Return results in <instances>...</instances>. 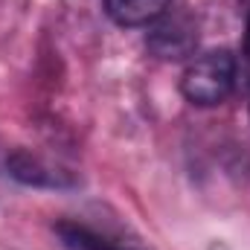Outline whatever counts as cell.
<instances>
[{"mask_svg": "<svg viewBox=\"0 0 250 250\" xmlns=\"http://www.w3.org/2000/svg\"><path fill=\"white\" fill-rule=\"evenodd\" d=\"M236 87V56L230 50H209L192 59L181 76L184 99L198 108L221 105Z\"/></svg>", "mask_w": 250, "mask_h": 250, "instance_id": "1", "label": "cell"}, {"mask_svg": "<svg viewBox=\"0 0 250 250\" xmlns=\"http://www.w3.org/2000/svg\"><path fill=\"white\" fill-rule=\"evenodd\" d=\"M146 47L160 62H181L195 53L198 47V23L187 12H163L157 21H151Z\"/></svg>", "mask_w": 250, "mask_h": 250, "instance_id": "2", "label": "cell"}, {"mask_svg": "<svg viewBox=\"0 0 250 250\" xmlns=\"http://www.w3.org/2000/svg\"><path fill=\"white\" fill-rule=\"evenodd\" d=\"M6 172L23 184V187L35 189H73L79 187V178L73 169H67L62 163H53L50 157L29 151V148H12L6 154Z\"/></svg>", "mask_w": 250, "mask_h": 250, "instance_id": "3", "label": "cell"}, {"mask_svg": "<svg viewBox=\"0 0 250 250\" xmlns=\"http://www.w3.org/2000/svg\"><path fill=\"white\" fill-rule=\"evenodd\" d=\"M53 230L67 250H143L134 239H125L117 230L96 227L84 218H62L53 224Z\"/></svg>", "mask_w": 250, "mask_h": 250, "instance_id": "4", "label": "cell"}, {"mask_svg": "<svg viewBox=\"0 0 250 250\" xmlns=\"http://www.w3.org/2000/svg\"><path fill=\"white\" fill-rule=\"evenodd\" d=\"M169 3L172 0H105V9L120 26H146L157 21Z\"/></svg>", "mask_w": 250, "mask_h": 250, "instance_id": "5", "label": "cell"}, {"mask_svg": "<svg viewBox=\"0 0 250 250\" xmlns=\"http://www.w3.org/2000/svg\"><path fill=\"white\" fill-rule=\"evenodd\" d=\"M245 56L250 62V15H248V32H245Z\"/></svg>", "mask_w": 250, "mask_h": 250, "instance_id": "6", "label": "cell"}]
</instances>
